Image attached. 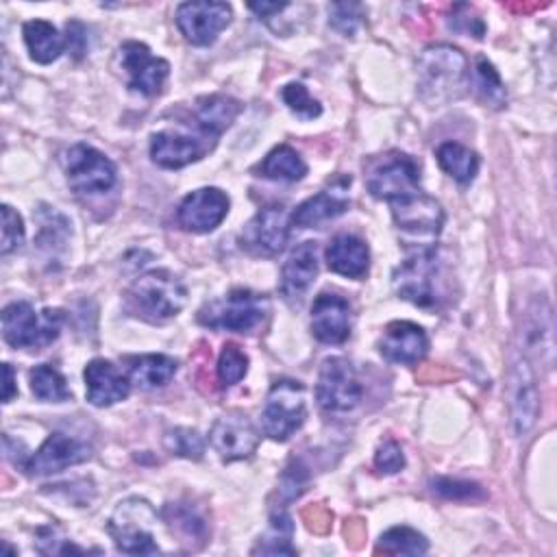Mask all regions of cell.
Listing matches in <instances>:
<instances>
[{
    "label": "cell",
    "mask_w": 557,
    "mask_h": 557,
    "mask_svg": "<svg viewBox=\"0 0 557 557\" xmlns=\"http://www.w3.org/2000/svg\"><path fill=\"white\" fill-rule=\"evenodd\" d=\"M176 370V359L161 352L126 357V376L131 379V385L139 389H157L168 385Z\"/></svg>",
    "instance_id": "83f0119b"
},
{
    "label": "cell",
    "mask_w": 557,
    "mask_h": 557,
    "mask_svg": "<svg viewBox=\"0 0 557 557\" xmlns=\"http://www.w3.org/2000/svg\"><path fill=\"white\" fill-rule=\"evenodd\" d=\"M433 492L446 500H457V503H479L487 498V492L474 483V481H461V479H446L437 476L433 479Z\"/></svg>",
    "instance_id": "ab89813d"
},
{
    "label": "cell",
    "mask_w": 557,
    "mask_h": 557,
    "mask_svg": "<svg viewBox=\"0 0 557 557\" xmlns=\"http://www.w3.org/2000/svg\"><path fill=\"white\" fill-rule=\"evenodd\" d=\"M163 446L170 455L183 457V459H202L205 455V440L196 429L189 426H174L165 431Z\"/></svg>",
    "instance_id": "74e56055"
},
{
    "label": "cell",
    "mask_w": 557,
    "mask_h": 557,
    "mask_svg": "<svg viewBox=\"0 0 557 557\" xmlns=\"http://www.w3.org/2000/svg\"><path fill=\"white\" fill-rule=\"evenodd\" d=\"M318 276V246L313 242L298 244L281 268V294L287 300H300Z\"/></svg>",
    "instance_id": "d4e9b609"
},
{
    "label": "cell",
    "mask_w": 557,
    "mask_h": 557,
    "mask_svg": "<svg viewBox=\"0 0 557 557\" xmlns=\"http://www.w3.org/2000/svg\"><path fill=\"white\" fill-rule=\"evenodd\" d=\"M281 98L287 104V109L300 120H313L322 113L320 102L309 94V89L302 83H287L281 91Z\"/></svg>",
    "instance_id": "60d3db41"
},
{
    "label": "cell",
    "mask_w": 557,
    "mask_h": 557,
    "mask_svg": "<svg viewBox=\"0 0 557 557\" xmlns=\"http://www.w3.org/2000/svg\"><path fill=\"white\" fill-rule=\"evenodd\" d=\"M307 472L305 466H300L296 459L285 468L281 483H278V492L283 494V500H294L298 498L307 487Z\"/></svg>",
    "instance_id": "7dc6e473"
},
{
    "label": "cell",
    "mask_w": 557,
    "mask_h": 557,
    "mask_svg": "<svg viewBox=\"0 0 557 557\" xmlns=\"http://www.w3.org/2000/svg\"><path fill=\"white\" fill-rule=\"evenodd\" d=\"M91 457V446L83 440L70 437L65 433H50L46 442L26 459L24 470L30 476H46L61 472L70 466L83 463Z\"/></svg>",
    "instance_id": "2e32d148"
},
{
    "label": "cell",
    "mask_w": 557,
    "mask_h": 557,
    "mask_svg": "<svg viewBox=\"0 0 557 557\" xmlns=\"http://www.w3.org/2000/svg\"><path fill=\"white\" fill-rule=\"evenodd\" d=\"M117 63L126 74L128 89L141 96H157L170 74V63L154 57L141 41H124L117 48Z\"/></svg>",
    "instance_id": "7c38bea8"
},
{
    "label": "cell",
    "mask_w": 557,
    "mask_h": 557,
    "mask_svg": "<svg viewBox=\"0 0 557 557\" xmlns=\"http://www.w3.org/2000/svg\"><path fill=\"white\" fill-rule=\"evenodd\" d=\"M374 468L381 474H396L405 468V453L400 448L398 442L394 440H385L379 444L376 453H374Z\"/></svg>",
    "instance_id": "f6af8a7d"
},
{
    "label": "cell",
    "mask_w": 557,
    "mask_h": 557,
    "mask_svg": "<svg viewBox=\"0 0 557 557\" xmlns=\"http://www.w3.org/2000/svg\"><path fill=\"white\" fill-rule=\"evenodd\" d=\"M228 205L231 200L222 189L200 187L181 200L176 209V222L183 231L189 233H211L226 218Z\"/></svg>",
    "instance_id": "5bb4252c"
},
{
    "label": "cell",
    "mask_w": 557,
    "mask_h": 557,
    "mask_svg": "<svg viewBox=\"0 0 557 557\" xmlns=\"http://www.w3.org/2000/svg\"><path fill=\"white\" fill-rule=\"evenodd\" d=\"M446 22L453 33H461L468 37L472 35L474 39H481L485 35V24L470 4H453Z\"/></svg>",
    "instance_id": "7bdbcfd3"
},
{
    "label": "cell",
    "mask_w": 557,
    "mask_h": 557,
    "mask_svg": "<svg viewBox=\"0 0 557 557\" xmlns=\"http://www.w3.org/2000/svg\"><path fill=\"white\" fill-rule=\"evenodd\" d=\"M65 33H67V37H65V46H70V52L74 54V59H81V57L85 54V50H87V35H85V26H83L81 22L72 20V22H67Z\"/></svg>",
    "instance_id": "681fc988"
},
{
    "label": "cell",
    "mask_w": 557,
    "mask_h": 557,
    "mask_svg": "<svg viewBox=\"0 0 557 557\" xmlns=\"http://www.w3.org/2000/svg\"><path fill=\"white\" fill-rule=\"evenodd\" d=\"M350 302L339 294L322 292L311 305V333L322 344H344L350 335Z\"/></svg>",
    "instance_id": "d6986e66"
},
{
    "label": "cell",
    "mask_w": 557,
    "mask_h": 557,
    "mask_svg": "<svg viewBox=\"0 0 557 557\" xmlns=\"http://www.w3.org/2000/svg\"><path fill=\"white\" fill-rule=\"evenodd\" d=\"M326 265L346 278H363L370 265V250L355 235H337L326 246Z\"/></svg>",
    "instance_id": "4316f807"
},
{
    "label": "cell",
    "mask_w": 557,
    "mask_h": 557,
    "mask_svg": "<svg viewBox=\"0 0 557 557\" xmlns=\"http://www.w3.org/2000/svg\"><path fill=\"white\" fill-rule=\"evenodd\" d=\"M85 392L94 407H111L131 392V379L107 359H91L85 366Z\"/></svg>",
    "instance_id": "603a6c76"
},
{
    "label": "cell",
    "mask_w": 557,
    "mask_h": 557,
    "mask_svg": "<svg viewBox=\"0 0 557 557\" xmlns=\"http://www.w3.org/2000/svg\"><path fill=\"white\" fill-rule=\"evenodd\" d=\"M292 228V213L285 205L274 202L259 209L244 226L239 235V246L255 257H274L278 255Z\"/></svg>",
    "instance_id": "8fae6325"
},
{
    "label": "cell",
    "mask_w": 557,
    "mask_h": 557,
    "mask_svg": "<svg viewBox=\"0 0 557 557\" xmlns=\"http://www.w3.org/2000/svg\"><path fill=\"white\" fill-rule=\"evenodd\" d=\"M270 315V300L265 294L252 289H231L226 296L207 302L198 311V322L209 329L233 333H255Z\"/></svg>",
    "instance_id": "3957f363"
},
{
    "label": "cell",
    "mask_w": 557,
    "mask_h": 557,
    "mask_svg": "<svg viewBox=\"0 0 557 557\" xmlns=\"http://www.w3.org/2000/svg\"><path fill=\"white\" fill-rule=\"evenodd\" d=\"M429 550V540L411 529V527H392L385 533H381L374 553L385 555H424Z\"/></svg>",
    "instance_id": "e575fe53"
},
{
    "label": "cell",
    "mask_w": 557,
    "mask_h": 557,
    "mask_svg": "<svg viewBox=\"0 0 557 557\" xmlns=\"http://www.w3.org/2000/svg\"><path fill=\"white\" fill-rule=\"evenodd\" d=\"M305 416V387L294 379L274 381L261 409V431L274 442H285L302 426Z\"/></svg>",
    "instance_id": "52a82bcc"
},
{
    "label": "cell",
    "mask_w": 557,
    "mask_h": 557,
    "mask_svg": "<svg viewBox=\"0 0 557 557\" xmlns=\"http://www.w3.org/2000/svg\"><path fill=\"white\" fill-rule=\"evenodd\" d=\"M257 172H259V176L270 178V181L296 183V181L305 178L307 163L292 146L281 144L265 154V159L257 165Z\"/></svg>",
    "instance_id": "4dcf8cb0"
},
{
    "label": "cell",
    "mask_w": 557,
    "mask_h": 557,
    "mask_svg": "<svg viewBox=\"0 0 557 557\" xmlns=\"http://www.w3.org/2000/svg\"><path fill=\"white\" fill-rule=\"evenodd\" d=\"M122 302L126 313L150 324H161L185 307L187 287L170 270H150L126 287Z\"/></svg>",
    "instance_id": "7a4b0ae2"
},
{
    "label": "cell",
    "mask_w": 557,
    "mask_h": 557,
    "mask_svg": "<svg viewBox=\"0 0 557 557\" xmlns=\"http://www.w3.org/2000/svg\"><path fill=\"white\" fill-rule=\"evenodd\" d=\"M242 111V104L224 94H211V96H202L196 102L194 109V131L196 135L213 146L215 139L233 124V120L237 117V113Z\"/></svg>",
    "instance_id": "cb8c5ba5"
},
{
    "label": "cell",
    "mask_w": 557,
    "mask_h": 557,
    "mask_svg": "<svg viewBox=\"0 0 557 557\" xmlns=\"http://www.w3.org/2000/svg\"><path fill=\"white\" fill-rule=\"evenodd\" d=\"M418 96L429 107H442L463 96L470 78L466 54L450 44L426 46L416 61Z\"/></svg>",
    "instance_id": "6da1fadb"
},
{
    "label": "cell",
    "mask_w": 557,
    "mask_h": 557,
    "mask_svg": "<svg viewBox=\"0 0 557 557\" xmlns=\"http://www.w3.org/2000/svg\"><path fill=\"white\" fill-rule=\"evenodd\" d=\"M248 372V357L246 352L228 342L222 346V352L218 357V366H215V374H218V381L222 387H231L235 383H239Z\"/></svg>",
    "instance_id": "f35d334b"
},
{
    "label": "cell",
    "mask_w": 557,
    "mask_h": 557,
    "mask_svg": "<svg viewBox=\"0 0 557 557\" xmlns=\"http://www.w3.org/2000/svg\"><path fill=\"white\" fill-rule=\"evenodd\" d=\"M211 146L205 144L198 135L176 133V131H159L150 137V157L157 165L168 170L185 168L209 150Z\"/></svg>",
    "instance_id": "7402d4cb"
},
{
    "label": "cell",
    "mask_w": 557,
    "mask_h": 557,
    "mask_svg": "<svg viewBox=\"0 0 557 557\" xmlns=\"http://www.w3.org/2000/svg\"><path fill=\"white\" fill-rule=\"evenodd\" d=\"M24 44L35 63L48 65L61 57L65 50V37L46 20H30L22 28Z\"/></svg>",
    "instance_id": "f1b7e54d"
},
{
    "label": "cell",
    "mask_w": 557,
    "mask_h": 557,
    "mask_svg": "<svg viewBox=\"0 0 557 557\" xmlns=\"http://www.w3.org/2000/svg\"><path fill=\"white\" fill-rule=\"evenodd\" d=\"M522 342L527 348H540L546 350V355H553V320H550V307L544 298L535 300L529 307L527 322L522 326ZM524 348V350H527Z\"/></svg>",
    "instance_id": "d6a6232c"
},
{
    "label": "cell",
    "mask_w": 557,
    "mask_h": 557,
    "mask_svg": "<svg viewBox=\"0 0 557 557\" xmlns=\"http://www.w3.org/2000/svg\"><path fill=\"white\" fill-rule=\"evenodd\" d=\"M67 185L81 196H98L109 191L115 181V163L89 144H74L61 157Z\"/></svg>",
    "instance_id": "ba28073f"
},
{
    "label": "cell",
    "mask_w": 557,
    "mask_h": 557,
    "mask_svg": "<svg viewBox=\"0 0 557 557\" xmlns=\"http://www.w3.org/2000/svg\"><path fill=\"white\" fill-rule=\"evenodd\" d=\"M157 522V511L152 505L139 496H131L113 509L107 531L117 550L126 555H154L159 546L152 535V524Z\"/></svg>",
    "instance_id": "5b68a950"
},
{
    "label": "cell",
    "mask_w": 557,
    "mask_h": 557,
    "mask_svg": "<svg viewBox=\"0 0 557 557\" xmlns=\"http://www.w3.org/2000/svg\"><path fill=\"white\" fill-rule=\"evenodd\" d=\"M2 372H4V389H2V403H11V398L17 394V387H15V372H13L11 363H4V366H2Z\"/></svg>",
    "instance_id": "816d5d0a"
},
{
    "label": "cell",
    "mask_w": 557,
    "mask_h": 557,
    "mask_svg": "<svg viewBox=\"0 0 557 557\" xmlns=\"http://www.w3.org/2000/svg\"><path fill=\"white\" fill-rule=\"evenodd\" d=\"M363 17H366V13L359 2L329 4V26L335 28L337 33H342L344 37H352L359 30Z\"/></svg>",
    "instance_id": "b9f144b4"
},
{
    "label": "cell",
    "mask_w": 557,
    "mask_h": 557,
    "mask_svg": "<svg viewBox=\"0 0 557 557\" xmlns=\"http://www.w3.org/2000/svg\"><path fill=\"white\" fill-rule=\"evenodd\" d=\"M231 20L233 9L226 2H183L176 9V26L194 46H211Z\"/></svg>",
    "instance_id": "4fadbf2b"
},
{
    "label": "cell",
    "mask_w": 557,
    "mask_h": 557,
    "mask_svg": "<svg viewBox=\"0 0 557 557\" xmlns=\"http://www.w3.org/2000/svg\"><path fill=\"white\" fill-rule=\"evenodd\" d=\"M509 396H511V422L518 435H524L537 420L540 413V394L535 385V374L529 359L516 357L509 376Z\"/></svg>",
    "instance_id": "44dd1931"
},
{
    "label": "cell",
    "mask_w": 557,
    "mask_h": 557,
    "mask_svg": "<svg viewBox=\"0 0 557 557\" xmlns=\"http://www.w3.org/2000/svg\"><path fill=\"white\" fill-rule=\"evenodd\" d=\"M161 518L170 533L189 548H198L209 537V522L202 511L191 503H168L161 509Z\"/></svg>",
    "instance_id": "484cf974"
},
{
    "label": "cell",
    "mask_w": 557,
    "mask_h": 557,
    "mask_svg": "<svg viewBox=\"0 0 557 557\" xmlns=\"http://www.w3.org/2000/svg\"><path fill=\"white\" fill-rule=\"evenodd\" d=\"M209 442L222 461H242L255 455L259 433L255 424L239 411L220 416L209 431Z\"/></svg>",
    "instance_id": "9a60e30c"
},
{
    "label": "cell",
    "mask_w": 557,
    "mask_h": 557,
    "mask_svg": "<svg viewBox=\"0 0 557 557\" xmlns=\"http://www.w3.org/2000/svg\"><path fill=\"white\" fill-rule=\"evenodd\" d=\"M366 185L374 198L394 202L420 189V165L407 152H385L368 168Z\"/></svg>",
    "instance_id": "9c48e42d"
},
{
    "label": "cell",
    "mask_w": 557,
    "mask_h": 557,
    "mask_svg": "<svg viewBox=\"0 0 557 557\" xmlns=\"http://www.w3.org/2000/svg\"><path fill=\"white\" fill-rule=\"evenodd\" d=\"M348 187L350 176H335L324 189H320L315 196L307 198L292 211V226L311 228L346 213L350 207Z\"/></svg>",
    "instance_id": "ac0fdd59"
},
{
    "label": "cell",
    "mask_w": 557,
    "mask_h": 557,
    "mask_svg": "<svg viewBox=\"0 0 557 557\" xmlns=\"http://www.w3.org/2000/svg\"><path fill=\"white\" fill-rule=\"evenodd\" d=\"M28 381H30L33 396L44 403H65L72 398L65 376L54 366H48V363L35 366L28 374Z\"/></svg>",
    "instance_id": "836d02e7"
},
{
    "label": "cell",
    "mask_w": 557,
    "mask_h": 557,
    "mask_svg": "<svg viewBox=\"0 0 557 557\" xmlns=\"http://www.w3.org/2000/svg\"><path fill=\"white\" fill-rule=\"evenodd\" d=\"M294 537V522L289 518V513H285L283 509L274 511L270 516V524L265 529V533L257 540V544L252 546V555H296V546L292 544Z\"/></svg>",
    "instance_id": "1f68e13d"
},
{
    "label": "cell",
    "mask_w": 557,
    "mask_h": 557,
    "mask_svg": "<svg viewBox=\"0 0 557 557\" xmlns=\"http://www.w3.org/2000/svg\"><path fill=\"white\" fill-rule=\"evenodd\" d=\"M474 85H476V94L481 96V100L492 107V109H503L507 104V89L505 83L500 78V74L496 72V67L485 59L479 57L476 65H474Z\"/></svg>",
    "instance_id": "d590c367"
},
{
    "label": "cell",
    "mask_w": 557,
    "mask_h": 557,
    "mask_svg": "<svg viewBox=\"0 0 557 557\" xmlns=\"http://www.w3.org/2000/svg\"><path fill=\"white\" fill-rule=\"evenodd\" d=\"M379 352L389 363L413 366L429 352V337L422 326L409 320L389 322L379 339Z\"/></svg>",
    "instance_id": "ffe728a7"
},
{
    "label": "cell",
    "mask_w": 557,
    "mask_h": 557,
    "mask_svg": "<svg viewBox=\"0 0 557 557\" xmlns=\"http://www.w3.org/2000/svg\"><path fill=\"white\" fill-rule=\"evenodd\" d=\"M37 548L39 553H57V555H83L85 550L78 548L76 544H72L70 540H65L54 527H44L37 531Z\"/></svg>",
    "instance_id": "bcb514c9"
},
{
    "label": "cell",
    "mask_w": 557,
    "mask_h": 557,
    "mask_svg": "<svg viewBox=\"0 0 557 557\" xmlns=\"http://www.w3.org/2000/svg\"><path fill=\"white\" fill-rule=\"evenodd\" d=\"M302 518H305L309 531L322 535V533H326L331 529L333 513L322 503H315V505H309L307 509H302Z\"/></svg>",
    "instance_id": "c3c4849f"
},
{
    "label": "cell",
    "mask_w": 557,
    "mask_h": 557,
    "mask_svg": "<svg viewBox=\"0 0 557 557\" xmlns=\"http://www.w3.org/2000/svg\"><path fill=\"white\" fill-rule=\"evenodd\" d=\"M289 7V2H250L248 9L255 11L261 20H270L274 13H281Z\"/></svg>",
    "instance_id": "f907efd6"
},
{
    "label": "cell",
    "mask_w": 557,
    "mask_h": 557,
    "mask_svg": "<svg viewBox=\"0 0 557 557\" xmlns=\"http://www.w3.org/2000/svg\"><path fill=\"white\" fill-rule=\"evenodd\" d=\"M361 383L350 366L342 357H329L322 361L315 383V400L329 413H346L361 400Z\"/></svg>",
    "instance_id": "30bf717a"
},
{
    "label": "cell",
    "mask_w": 557,
    "mask_h": 557,
    "mask_svg": "<svg viewBox=\"0 0 557 557\" xmlns=\"http://www.w3.org/2000/svg\"><path fill=\"white\" fill-rule=\"evenodd\" d=\"M389 207L396 226L409 235L435 237L442 231L444 209L435 198H431L422 189L389 202Z\"/></svg>",
    "instance_id": "e0dca14e"
},
{
    "label": "cell",
    "mask_w": 557,
    "mask_h": 557,
    "mask_svg": "<svg viewBox=\"0 0 557 557\" xmlns=\"http://www.w3.org/2000/svg\"><path fill=\"white\" fill-rule=\"evenodd\" d=\"M440 276V255L435 246H424L407 255L392 274L396 294L416 307L433 309L440 300L437 296Z\"/></svg>",
    "instance_id": "8992f818"
},
{
    "label": "cell",
    "mask_w": 557,
    "mask_h": 557,
    "mask_svg": "<svg viewBox=\"0 0 557 557\" xmlns=\"http://www.w3.org/2000/svg\"><path fill=\"white\" fill-rule=\"evenodd\" d=\"M22 244H24L22 215L13 207L2 205V244H0V252L7 257L11 252L20 250Z\"/></svg>",
    "instance_id": "ee69618b"
},
{
    "label": "cell",
    "mask_w": 557,
    "mask_h": 557,
    "mask_svg": "<svg viewBox=\"0 0 557 557\" xmlns=\"http://www.w3.org/2000/svg\"><path fill=\"white\" fill-rule=\"evenodd\" d=\"M435 159H437L440 168L459 185L472 183L479 172V165H481L479 154L459 141L440 144L435 150Z\"/></svg>",
    "instance_id": "f546056e"
},
{
    "label": "cell",
    "mask_w": 557,
    "mask_h": 557,
    "mask_svg": "<svg viewBox=\"0 0 557 557\" xmlns=\"http://www.w3.org/2000/svg\"><path fill=\"white\" fill-rule=\"evenodd\" d=\"M63 311L44 309L35 311L26 300H13L2 309V335L13 348L39 350L52 344L61 331Z\"/></svg>",
    "instance_id": "277c9868"
},
{
    "label": "cell",
    "mask_w": 557,
    "mask_h": 557,
    "mask_svg": "<svg viewBox=\"0 0 557 557\" xmlns=\"http://www.w3.org/2000/svg\"><path fill=\"white\" fill-rule=\"evenodd\" d=\"M39 235L37 244L44 252L54 255L57 248H63L67 235H70V222L54 209H44L39 215Z\"/></svg>",
    "instance_id": "8d00e7d4"
}]
</instances>
